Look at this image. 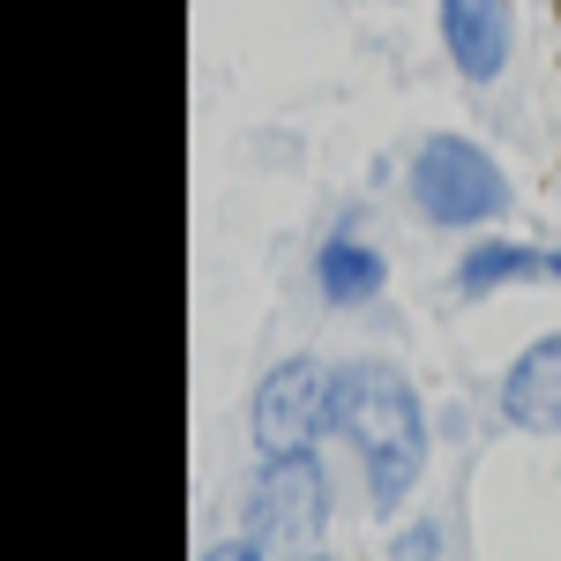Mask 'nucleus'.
<instances>
[{"label":"nucleus","instance_id":"nucleus-6","mask_svg":"<svg viewBox=\"0 0 561 561\" xmlns=\"http://www.w3.org/2000/svg\"><path fill=\"white\" fill-rule=\"evenodd\" d=\"M502 420L524 434H561V330L517 352V367L502 375Z\"/></svg>","mask_w":561,"mask_h":561},{"label":"nucleus","instance_id":"nucleus-5","mask_svg":"<svg viewBox=\"0 0 561 561\" xmlns=\"http://www.w3.org/2000/svg\"><path fill=\"white\" fill-rule=\"evenodd\" d=\"M442 38L465 83H494L510 68V0H442Z\"/></svg>","mask_w":561,"mask_h":561},{"label":"nucleus","instance_id":"nucleus-11","mask_svg":"<svg viewBox=\"0 0 561 561\" xmlns=\"http://www.w3.org/2000/svg\"><path fill=\"white\" fill-rule=\"evenodd\" d=\"M547 270H554V277H561V248H554V255H547Z\"/></svg>","mask_w":561,"mask_h":561},{"label":"nucleus","instance_id":"nucleus-1","mask_svg":"<svg viewBox=\"0 0 561 561\" xmlns=\"http://www.w3.org/2000/svg\"><path fill=\"white\" fill-rule=\"evenodd\" d=\"M337 434L359 449L367 465V502L397 510L412 494V479L427 472V420H420V397L412 382L389 367V359H359L337 375Z\"/></svg>","mask_w":561,"mask_h":561},{"label":"nucleus","instance_id":"nucleus-10","mask_svg":"<svg viewBox=\"0 0 561 561\" xmlns=\"http://www.w3.org/2000/svg\"><path fill=\"white\" fill-rule=\"evenodd\" d=\"M203 561H262V539H225V547H210Z\"/></svg>","mask_w":561,"mask_h":561},{"label":"nucleus","instance_id":"nucleus-8","mask_svg":"<svg viewBox=\"0 0 561 561\" xmlns=\"http://www.w3.org/2000/svg\"><path fill=\"white\" fill-rule=\"evenodd\" d=\"M531 270H547V255H539V248H517V240H486V248H472V255H465L457 285H465V293H494V285H510V277H531Z\"/></svg>","mask_w":561,"mask_h":561},{"label":"nucleus","instance_id":"nucleus-9","mask_svg":"<svg viewBox=\"0 0 561 561\" xmlns=\"http://www.w3.org/2000/svg\"><path fill=\"white\" fill-rule=\"evenodd\" d=\"M397 561H442V531H434V524H412V531L397 539Z\"/></svg>","mask_w":561,"mask_h":561},{"label":"nucleus","instance_id":"nucleus-3","mask_svg":"<svg viewBox=\"0 0 561 561\" xmlns=\"http://www.w3.org/2000/svg\"><path fill=\"white\" fill-rule=\"evenodd\" d=\"M248 427H255L262 457H300V449H314L322 434L337 427V375L322 359H277L255 389Z\"/></svg>","mask_w":561,"mask_h":561},{"label":"nucleus","instance_id":"nucleus-7","mask_svg":"<svg viewBox=\"0 0 561 561\" xmlns=\"http://www.w3.org/2000/svg\"><path fill=\"white\" fill-rule=\"evenodd\" d=\"M314 285H322V300H330V307L375 300V293H382V255H375L367 240H352V232H330L322 255H314Z\"/></svg>","mask_w":561,"mask_h":561},{"label":"nucleus","instance_id":"nucleus-2","mask_svg":"<svg viewBox=\"0 0 561 561\" xmlns=\"http://www.w3.org/2000/svg\"><path fill=\"white\" fill-rule=\"evenodd\" d=\"M412 195L434 225H486V217L510 210V180L502 165L465 142V135H427L420 158H412Z\"/></svg>","mask_w":561,"mask_h":561},{"label":"nucleus","instance_id":"nucleus-4","mask_svg":"<svg viewBox=\"0 0 561 561\" xmlns=\"http://www.w3.org/2000/svg\"><path fill=\"white\" fill-rule=\"evenodd\" d=\"M248 517H255V539L270 547H293L307 554L314 539H322V517H330V486H322V465H314V449L300 457H270L248 486Z\"/></svg>","mask_w":561,"mask_h":561}]
</instances>
